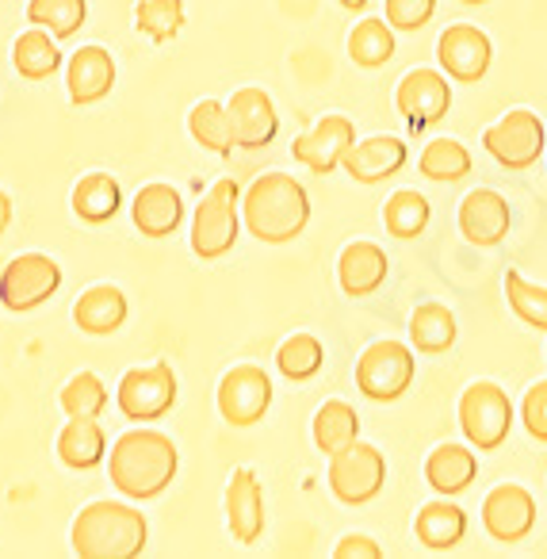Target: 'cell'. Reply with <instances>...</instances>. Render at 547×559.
Returning <instances> with one entry per match:
<instances>
[{"instance_id": "3", "label": "cell", "mask_w": 547, "mask_h": 559, "mask_svg": "<svg viewBox=\"0 0 547 559\" xmlns=\"http://www.w3.org/2000/svg\"><path fill=\"white\" fill-rule=\"evenodd\" d=\"M150 525L142 510L111 498H96L73 518L70 544L81 559H134L146 551Z\"/></svg>"}, {"instance_id": "45", "label": "cell", "mask_w": 547, "mask_h": 559, "mask_svg": "<svg viewBox=\"0 0 547 559\" xmlns=\"http://www.w3.org/2000/svg\"><path fill=\"white\" fill-rule=\"evenodd\" d=\"M463 4H486V0H463Z\"/></svg>"}, {"instance_id": "43", "label": "cell", "mask_w": 547, "mask_h": 559, "mask_svg": "<svg viewBox=\"0 0 547 559\" xmlns=\"http://www.w3.org/2000/svg\"><path fill=\"white\" fill-rule=\"evenodd\" d=\"M9 223H12V200L4 192H0V234L9 230Z\"/></svg>"}, {"instance_id": "10", "label": "cell", "mask_w": 547, "mask_h": 559, "mask_svg": "<svg viewBox=\"0 0 547 559\" xmlns=\"http://www.w3.org/2000/svg\"><path fill=\"white\" fill-rule=\"evenodd\" d=\"M387 483V460L376 444L353 441L348 449L333 452L330 460V490L345 506H368Z\"/></svg>"}, {"instance_id": "11", "label": "cell", "mask_w": 547, "mask_h": 559, "mask_svg": "<svg viewBox=\"0 0 547 559\" xmlns=\"http://www.w3.org/2000/svg\"><path fill=\"white\" fill-rule=\"evenodd\" d=\"M272 406V380L264 368L257 365H238L223 376L218 383V414H223L230 426L246 429L269 414Z\"/></svg>"}, {"instance_id": "27", "label": "cell", "mask_w": 547, "mask_h": 559, "mask_svg": "<svg viewBox=\"0 0 547 559\" xmlns=\"http://www.w3.org/2000/svg\"><path fill=\"white\" fill-rule=\"evenodd\" d=\"M417 540L429 551H452L455 544L467 536V513L455 502H448V495L440 502H429L417 510Z\"/></svg>"}, {"instance_id": "28", "label": "cell", "mask_w": 547, "mask_h": 559, "mask_svg": "<svg viewBox=\"0 0 547 559\" xmlns=\"http://www.w3.org/2000/svg\"><path fill=\"white\" fill-rule=\"evenodd\" d=\"M62 66V50H58V39L43 27H32L24 32L16 43H12V70L27 81H47L50 73Z\"/></svg>"}, {"instance_id": "8", "label": "cell", "mask_w": 547, "mask_h": 559, "mask_svg": "<svg viewBox=\"0 0 547 559\" xmlns=\"http://www.w3.org/2000/svg\"><path fill=\"white\" fill-rule=\"evenodd\" d=\"M483 146L501 169L521 173V169H532V165L539 162V154L547 150V131L536 111L516 108V111H509V116H501L494 127H486Z\"/></svg>"}, {"instance_id": "15", "label": "cell", "mask_w": 547, "mask_h": 559, "mask_svg": "<svg viewBox=\"0 0 547 559\" xmlns=\"http://www.w3.org/2000/svg\"><path fill=\"white\" fill-rule=\"evenodd\" d=\"M437 58H440V70L448 73L452 81H483L486 70H490V58H494V47L486 39V32L471 24H455L440 35L437 43Z\"/></svg>"}, {"instance_id": "12", "label": "cell", "mask_w": 547, "mask_h": 559, "mask_svg": "<svg viewBox=\"0 0 547 559\" xmlns=\"http://www.w3.org/2000/svg\"><path fill=\"white\" fill-rule=\"evenodd\" d=\"M356 142V127L348 116H325L318 119L314 127H310L307 134H299V139L292 142V157L299 165H307L310 173H333L341 162H345V154L353 150Z\"/></svg>"}, {"instance_id": "18", "label": "cell", "mask_w": 547, "mask_h": 559, "mask_svg": "<svg viewBox=\"0 0 547 559\" xmlns=\"http://www.w3.org/2000/svg\"><path fill=\"white\" fill-rule=\"evenodd\" d=\"M116 85V62H111V50L104 47H81L78 55L66 66V88H70V100L78 108L104 100Z\"/></svg>"}, {"instance_id": "33", "label": "cell", "mask_w": 547, "mask_h": 559, "mask_svg": "<svg viewBox=\"0 0 547 559\" xmlns=\"http://www.w3.org/2000/svg\"><path fill=\"white\" fill-rule=\"evenodd\" d=\"M348 58L364 70H379L394 58V27L387 20H360L348 35Z\"/></svg>"}, {"instance_id": "36", "label": "cell", "mask_w": 547, "mask_h": 559, "mask_svg": "<svg viewBox=\"0 0 547 559\" xmlns=\"http://www.w3.org/2000/svg\"><path fill=\"white\" fill-rule=\"evenodd\" d=\"M322 360H325V353H322V342H318L314 334H292L276 353L280 372H284L292 383L314 380V376L322 372Z\"/></svg>"}, {"instance_id": "21", "label": "cell", "mask_w": 547, "mask_h": 559, "mask_svg": "<svg viewBox=\"0 0 547 559\" xmlns=\"http://www.w3.org/2000/svg\"><path fill=\"white\" fill-rule=\"evenodd\" d=\"M185 218V200L173 185H146L131 200V223L142 238H169Z\"/></svg>"}, {"instance_id": "14", "label": "cell", "mask_w": 547, "mask_h": 559, "mask_svg": "<svg viewBox=\"0 0 547 559\" xmlns=\"http://www.w3.org/2000/svg\"><path fill=\"white\" fill-rule=\"evenodd\" d=\"M394 104L406 116L409 127H432L448 116L452 108V88L440 78L437 70H409L406 78L399 81V93H394Z\"/></svg>"}, {"instance_id": "2", "label": "cell", "mask_w": 547, "mask_h": 559, "mask_svg": "<svg viewBox=\"0 0 547 559\" xmlns=\"http://www.w3.org/2000/svg\"><path fill=\"white\" fill-rule=\"evenodd\" d=\"M241 223L264 246L299 238L310 223V195L292 173H264L241 195Z\"/></svg>"}, {"instance_id": "1", "label": "cell", "mask_w": 547, "mask_h": 559, "mask_svg": "<svg viewBox=\"0 0 547 559\" xmlns=\"http://www.w3.org/2000/svg\"><path fill=\"white\" fill-rule=\"evenodd\" d=\"M177 444L173 437L157 433V429H127V433L116 437L108 456V475L116 483L119 495L127 498H157L173 479H177Z\"/></svg>"}, {"instance_id": "6", "label": "cell", "mask_w": 547, "mask_h": 559, "mask_svg": "<svg viewBox=\"0 0 547 559\" xmlns=\"http://www.w3.org/2000/svg\"><path fill=\"white\" fill-rule=\"evenodd\" d=\"M62 288V264L47 253H20L0 272V304L24 314L47 304Z\"/></svg>"}, {"instance_id": "32", "label": "cell", "mask_w": 547, "mask_h": 559, "mask_svg": "<svg viewBox=\"0 0 547 559\" xmlns=\"http://www.w3.org/2000/svg\"><path fill=\"white\" fill-rule=\"evenodd\" d=\"M27 20L32 27L50 32L58 43L73 39L88 20V0H27Z\"/></svg>"}, {"instance_id": "40", "label": "cell", "mask_w": 547, "mask_h": 559, "mask_svg": "<svg viewBox=\"0 0 547 559\" xmlns=\"http://www.w3.org/2000/svg\"><path fill=\"white\" fill-rule=\"evenodd\" d=\"M437 12V0H387V24L394 32H421Z\"/></svg>"}, {"instance_id": "44", "label": "cell", "mask_w": 547, "mask_h": 559, "mask_svg": "<svg viewBox=\"0 0 547 559\" xmlns=\"http://www.w3.org/2000/svg\"><path fill=\"white\" fill-rule=\"evenodd\" d=\"M337 4H341V9H348V12H360L368 0H337Z\"/></svg>"}, {"instance_id": "20", "label": "cell", "mask_w": 547, "mask_h": 559, "mask_svg": "<svg viewBox=\"0 0 547 559\" xmlns=\"http://www.w3.org/2000/svg\"><path fill=\"white\" fill-rule=\"evenodd\" d=\"M460 230L475 246H498L509 234V203L494 188H475L460 203Z\"/></svg>"}, {"instance_id": "30", "label": "cell", "mask_w": 547, "mask_h": 559, "mask_svg": "<svg viewBox=\"0 0 547 559\" xmlns=\"http://www.w3.org/2000/svg\"><path fill=\"white\" fill-rule=\"evenodd\" d=\"M188 131L200 142L203 150L226 157L238 142H234V123H230V108L218 100H200L192 111H188Z\"/></svg>"}, {"instance_id": "25", "label": "cell", "mask_w": 547, "mask_h": 559, "mask_svg": "<svg viewBox=\"0 0 547 559\" xmlns=\"http://www.w3.org/2000/svg\"><path fill=\"white\" fill-rule=\"evenodd\" d=\"M108 456V437H104L96 418H70L66 429L58 433V460L73 472H88V467L104 464Z\"/></svg>"}, {"instance_id": "5", "label": "cell", "mask_w": 547, "mask_h": 559, "mask_svg": "<svg viewBox=\"0 0 547 559\" xmlns=\"http://www.w3.org/2000/svg\"><path fill=\"white\" fill-rule=\"evenodd\" d=\"M417 372V357L402 342H376L356 360V388L371 403H394L409 391Z\"/></svg>"}, {"instance_id": "38", "label": "cell", "mask_w": 547, "mask_h": 559, "mask_svg": "<svg viewBox=\"0 0 547 559\" xmlns=\"http://www.w3.org/2000/svg\"><path fill=\"white\" fill-rule=\"evenodd\" d=\"M62 411L70 418H100L104 406H108V388L96 372H78L70 376V383L62 388Z\"/></svg>"}, {"instance_id": "29", "label": "cell", "mask_w": 547, "mask_h": 559, "mask_svg": "<svg viewBox=\"0 0 547 559\" xmlns=\"http://www.w3.org/2000/svg\"><path fill=\"white\" fill-rule=\"evenodd\" d=\"M353 441H360V414H356L348 403H341V399H330V403L318 406V414H314L318 452L333 456V452L348 449Z\"/></svg>"}, {"instance_id": "42", "label": "cell", "mask_w": 547, "mask_h": 559, "mask_svg": "<svg viewBox=\"0 0 547 559\" xmlns=\"http://www.w3.org/2000/svg\"><path fill=\"white\" fill-rule=\"evenodd\" d=\"M333 559H383V548H379L371 536H341V544L333 548Z\"/></svg>"}, {"instance_id": "7", "label": "cell", "mask_w": 547, "mask_h": 559, "mask_svg": "<svg viewBox=\"0 0 547 559\" xmlns=\"http://www.w3.org/2000/svg\"><path fill=\"white\" fill-rule=\"evenodd\" d=\"M116 403H119V411H123V418L134 421V426L165 418V414L173 411V403H177V372H173L165 360L146 365V368L142 365L131 368V372H123V380H119Z\"/></svg>"}, {"instance_id": "17", "label": "cell", "mask_w": 547, "mask_h": 559, "mask_svg": "<svg viewBox=\"0 0 547 559\" xmlns=\"http://www.w3.org/2000/svg\"><path fill=\"white\" fill-rule=\"evenodd\" d=\"M226 108H230L234 142H238V146L261 150L276 139L280 116H276V104H272L269 93H261V88H238Z\"/></svg>"}, {"instance_id": "35", "label": "cell", "mask_w": 547, "mask_h": 559, "mask_svg": "<svg viewBox=\"0 0 547 559\" xmlns=\"http://www.w3.org/2000/svg\"><path fill=\"white\" fill-rule=\"evenodd\" d=\"M421 173L437 185H455L471 173V154L455 139H432L421 150Z\"/></svg>"}, {"instance_id": "41", "label": "cell", "mask_w": 547, "mask_h": 559, "mask_svg": "<svg viewBox=\"0 0 547 559\" xmlns=\"http://www.w3.org/2000/svg\"><path fill=\"white\" fill-rule=\"evenodd\" d=\"M521 418H524V429H528L536 441L547 444V380L528 388V395H524V403H521Z\"/></svg>"}, {"instance_id": "19", "label": "cell", "mask_w": 547, "mask_h": 559, "mask_svg": "<svg viewBox=\"0 0 547 559\" xmlns=\"http://www.w3.org/2000/svg\"><path fill=\"white\" fill-rule=\"evenodd\" d=\"M406 157H409L406 142L391 139V134H376V139L353 142V150L345 154L341 169L353 180H360V185H379V180L394 177V173L406 165Z\"/></svg>"}, {"instance_id": "16", "label": "cell", "mask_w": 547, "mask_h": 559, "mask_svg": "<svg viewBox=\"0 0 547 559\" xmlns=\"http://www.w3.org/2000/svg\"><path fill=\"white\" fill-rule=\"evenodd\" d=\"M226 528L238 544H253L264 533V490L253 467H234L226 483Z\"/></svg>"}, {"instance_id": "22", "label": "cell", "mask_w": 547, "mask_h": 559, "mask_svg": "<svg viewBox=\"0 0 547 559\" xmlns=\"http://www.w3.org/2000/svg\"><path fill=\"white\" fill-rule=\"evenodd\" d=\"M127 322V296L116 284H93L73 304V326L88 337H108Z\"/></svg>"}, {"instance_id": "24", "label": "cell", "mask_w": 547, "mask_h": 559, "mask_svg": "<svg viewBox=\"0 0 547 559\" xmlns=\"http://www.w3.org/2000/svg\"><path fill=\"white\" fill-rule=\"evenodd\" d=\"M70 207L81 223L100 226L119 215V207H123V188H119V180L111 177V173H85V177L73 185Z\"/></svg>"}, {"instance_id": "39", "label": "cell", "mask_w": 547, "mask_h": 559, "mask_svg": "<svg viewBox=\"0 0 547 559\" xmlns=\"http://www.w3.org/2000/svg\"><path fill=\"white\" fill-rule=\"evenodd\" d=\"M506 299L524 326L547 330V288L528 284L521 272H506Z\"/></svg>"}, {"instance_id": "31", "label": "cell", "mask_w": 547, "mask_h": 559, "mask_svg": "<svg viewBox=\"0 0 547 559\" xmlns=\"http://www.w3.org/2000/svg\"><path fill=\"white\" fill-rule=\"evenodd\" d=\"M409 342H414L417 353H429V357L452 349L455 314L448 311V307H440V304H421L414 311V319H409Z\"/></svg>"}, {"instance_id": "26", "label": "cell", "mask_w": 547, "mask_h": 559, "mask_svg": "<svg viewBox=\"0 0 547 559\" xmlns=\"http://www.w3.org/2000/svg\"><path fill=\"white\" fill-rule=\"evenodd\" d=\"M475 472H478V456L471 449H463V444H440V449H432L429 460H425V479H429V487L448 498L467 490Z\"/></svg>"}, {"instance_id": "13", "label": "cell", "mask_w": 547, "mask_h": 559, "mask_svg": "<svg viewBox=\"0 0 547 559\" xmlns=\"http://www.w3.org/2000/svg\"><path fill=\"white\" fill-rule=\"evenodd\" d=\"M483 528L498 544H516L536 528V498L516 483H501L483 502Z\"/></svg>"}, {"instance_id": "37", "label": "cell", "mask_w": 547, "mask_h": 559, "mask_svg": "<svg viewBox=\"0 0 547 559\" xmlns=\"http://www.w3.org/2000/svg\"><path fill=\"white\" fill-rule=\"evenodd\" d=\"M383 223L394 238H417L429 226V200L414 188H402L383 203Z\"/></svg>"}, {"instance_id": "4", "label": "cell", "mask_w": 547, "mask_h": 559, "mask_svg": "<svg viewBox=\"0 0 547 559\" xmlns=\"http://www.w3.org/2000/svg\"><path fill=\"white\" fill-rule=\"evenodd\" d=\"M241 192L234 180H215L192 215V253L200 261H218L234 249L241 226Z\"/></svg>"}, {"instance_id": "9", "label": "cell", "mask_w": 547, "mask_h": 559, "mask_svg": "<svg viewBox=\"0 0 547 559\" xmlns=\"http://www.w3.org/2000/svg\"><path fill=\"white\" fill-rule=\"evenodd\" d=\"M460 426L471 449H501V441L509 437V426H513V403H509V395L498 383H471L460 399Z\"/></svg>"}, {"instance_id": "23", "label": "cell", "mask_w": 547, "mask_h": 559, "mask_svg": "<svg viewBox=\"0 0 547 559\" xmlns=\"http://www.w3.org/2000/svg\"><path fill=\"white\" fill-rule=\"evenodd\" d=\"M387 269H391V261H387V253L376 241H353V246H345V253L337 261V280L345 296L360 299L383 288Z\"/></svg>"}, {"instance_id": "34", "label": "cell", "mask_w": 547, "mask_h": 559, "mask_svg": "<svg viewBox=\"0 0 547 559\" xmlns=\"http://www.w3.org/2000/svg\"><path fill=\"white\" fill-rule=\"evenodd\" d=\"M134 27L150 43H173L185 27V0H139L134 4Z\"/></svg>"}]
</instances>
